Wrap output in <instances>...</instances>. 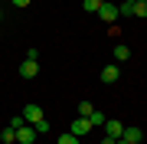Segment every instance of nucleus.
<instances>
[{
    "label": "nucleus",
    "instance_id": "12",
    "mask_svg": "<svg viewBox=\"0 0 147 144\" xmlns=\"http://www.w3.org/2000/svg\"><path fill=\"white\" fill-rule=\"evenodd\" d=\"M56 144H79V138H75L72 131H65V134H59V141Z\"/></svg>",
    "mask_w": 147,
    "mask_h": 144
},
{
    "label": "nucleus",
    "instance_id": "1",
    "mask_svg": "<svg viewBox=\"0 0 147 144\" xmlns=\"http://www.w3.org/2000/svg\"><path fill=\"white\" fill-rule=\"evenodd\" d=\"M69 131H72L75 138H85V134L92 131V121H88V118H82V115H79V118H75L72 124H69Z\"/></svg>",
    "mask_w": 147,
    "mask_h": 144
},
{
    "label": "nucleus",
    "instance_id": "20",
    "mask_svg": "<svg viewBox=\"0 0 147 144\" xmlns=\"http://www.w3.org/2000/svg\"><path fill=\"white\" fill-rule=\"evenodd\" d=\"M124 3H127V7H134V3H137V0H124Z\"/></svg>",
    "mask_w": 147,
    "mask_h": 144
},
{
    "label": "nucleus",
    "instance_id": "13",
    "mask_svg": "<svg viewBox=\"0 0 147 144\" xmlns=\"http://www.w3.org/2000/svg\"><path fill=\"white\" fill-rule=\"evenodd\" d=\"M98 7H101L98 0H85V3H82V10H85V13H98Z\"/></svg>",
    "mask_w": 147,
    "mask_h": 144
},
{
    "label": "nucleus",
    "instance_id": "17",
    "mask_svg": "<svg viewBox=\"0 0 147 144\" xmlns=\"http://www.w3.org/2000/svg\"><path fill=\"white\" fill-rule=\"evenodd\" d=\"M26 59H36V62H39V49H36V46H30V49H26Z\"/></svg>",
    "mask_w": 147,
    "mask_h": 144
},
{
    "label": "nucleus",
    "instance_id": "5",
    "mask_svg": "<svg viewBox=\"0 0 147 144\" xmlns=\"http://www.w3.org/2000/svg\"><path fill=\"white\" fill-rule=\"evenodd\" d=\"M20 115H23V121H26V124H36V121H42V108H39V105H26Z\"/></svg>",
    "mask_w": 147,
    "mask_h": 144
},
{
    "label": "nucleus",
    "instance_id": "3",
    "mask_svg": "<svg viewBox=\"0 0 147 144\" xmlns=\"http://www.w3.org/2000/svg\"><path fill=\"white\" fill-rule=\"evenodd\" d=\"M20 75H23V79H36V75H39V62H36V59H23V62H20Z\"/></svg>",
    "mask_w": 147,
    "mask_h": 144
},
{
    "label": "nucleus",
    "instance_id": "7",
    "mask_svg": "<svg viewBox=\"0 0 147 144\" xmlns=\"http://www.w3.org/2000/svg\"><path fill=\"white\" fill-rule=\"evenodd\" d=\"M121 138H124L127 144H141V141H144V131L134 128V124H124V134H121Z\"/></svg>",
    "mask_w": 147,
    "mask_h": 144
},
{
    "label": "nucleus",
    "instance_id": "6",
    "mask_svg": "<svg viewBox=\"0 0 147 144\" xmlns=\"http://www.w3.org/2000/svg\"><path fill=\"white\" fill-rule=\"evenodd\" d=\"M105 134L118 141L121 134H124V121H118V118H111V121H105Z\"/></svg>",
    "mask_w": 147,
    "mask_h": 144
},
{
    "label": "nucleus",
    "instance_id": "9",
    "mask_svg": "<svg viewBox=\"0 0 147 144\" xmlns=\"http://www.w3.org/2000/svg\"><path fill=\"white\" fill-rule=\"evenodd\" d=\"M0 144H16V128H10V124H7V128L0 131Z\"/></svg>",
    "mask_w": 147,
    "mask_h": 144
},
{
    "label": "nucleus",
    "instance_id": "22",
    "mask_svg": "<svg viewBox=\"0 0 147 144\" xmlns=\"http://www.w3.org/2000/svg\"><path fill=\"white\" fill-rule=\"evenodd\" d=\"M0 20H3V13H0Z\"/></svg>",
    "mask_w": 147,
    "mask_h": 144
},
{
    "label": "nucleus",
    "instance_id": "2",
    "mask_svg": "<svg viewBox=\"0 0 147 144\" xmlns=\"http://www.w3.org/2000/svg\"><path fill=\"white\" fill-rule=\"evenodd\" d=\"M36 141V128L33 124H20L16 128V144H33Z\"/></svg>",
    "mask_w": 147,
    "mask_h": 144
},
{
    "label": "nucleus",
    "instance_id": "10",
    "mask_svg": "<svg viewBox=\"0 0 147 144\" xmlns=\"http://www.w3.org/2000/svg\"><path fill=\"white\" fill-rule=\"evenodd\" d=\"M115 59L118 62H127V59H131V49L127 46H115Z\"/></svg>",
    "mask_w": 147,
    "mask_h": 144
},
{
    "label": "nucleus",
    "instance_id": "18",
    "mask_svg": "<svg viewBox=\"0 0 147 144\" xmlns=\"http://www.w3.org/2000/svg\"><path fill=\"white\" fill-rule=\"evenodd\" d=\"M13 7H30V0H10Z\"/></svg>",
    "mask_w": 147,
    "mask_h": 144
},
{
    "label": "nucleus",
    "instance_id": "21",
    "mask_svg": "<svg viewBox=\"0 0 147 144\" xmlns=\"http://www.w3.org/2000/svg\"><path fill=\"white\" fill-rule=\"evenodd\" d=\"M98 3H108V0H98Z\"/></svg>",
    "mask_w": 147,
    "mask_h": 144
},
{
    "label": "nucleus",
    "instance_id": "11",
    "mask_svg": "<svg viewBox=\"0 0 147 144\" xmlns=\"http://www.w3.org/2000/svg\"><path fill=\"white\" fill-rule=\"evenodd\" d=\"M131 16H147V0H137L131 7Z\"/></svg>",
    "mask_w": 147,
    "mask_h": 144
},
{
    "label": "nucleus",
    "instance_id": "19",
    "mask_svg": "<svg viewBox=\"0 0 147 144\" xmlns=\"http://www.w3.org/2000/svg\"><path fill=\"white\" fill-rule=\"evenodd\" d=\"M101 144H115V138H108V134H105V138H101Z\"/></svg>",
    "mask_w": 147,
    "mask_h": 144
},
{
    "label": "nucleus",
    "instance_id": "8",
    "mask_svg": "<svg viewBox=\"0 0 147 144\" xmlns=\"http://www.w3.org/2000/svg\"><path fill=\"white\" fill-rule=\"evenodd\" d=\"M118 79H121L118 66H105V69H101V82H105V85H111V82H118Z\"/></svg>",
    "mask_w": 147,
    "mask_h": 144
},
{
    "label": "nucleus",
    "instance_id": "14",
    "mask_svg": "<svg viewBox=\"0 0 147 144\" xmlns=\"http://www.w3.org/2000/svg\"><path fill=\"white\" fill-rule=\"evenodd\" d=\"M88 121H92V128H95V124H105V115H101V112H92Z\"/></svg>",
    "mask_w": 147,
    "mask_h": 144
},
{
    "label": "nucleus",
    "instance_id": "4",
    "mask_svg": "<svg viewBox=\"0 0 147 144\" xmlns=\"http://www.w3.org/2000/svg\"><path fill=\"white\" fill-rule=\"evenodd\" d=\"M98 16H101L105 23H115V20H121V13H118V7H115V3H101V7H98Z\"/></svg>",
    "mask_w": 147,
    "mask_h": 144
},
{
    "label": "nucleus",
    "instance_id": "16",
    "mask_svg": "<svg viewBox=\"0 0 147 144\" xmlns=\"http://www.w3.org/2000/svg\"><path fill=\"white\" fill-rule=\"evenodd\" d=\"M92 112H95V108H92V105H88V101H82V105H79V115H82V118H88V115H92Z\"/></svg>",
    "mask_w": 147,
    "mask_h": 144
},
{
    "label": "nucleus",
    "instance_id": "15",
    "mask_svg": "<svg viewBox=\"0 0 147 144\" xmlns=\"http://www.w3.org/2000/svg\"><path fill=\"white\" fill-rule=\"evenodd\" d=\"M33 128H36V134H46V131H49V121H46V118H42V121H36V124H33Z\"/></svg>",
    "mask_w": 147,
    "mask_h": 144
}]
</instances>
